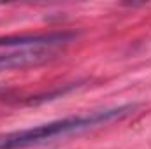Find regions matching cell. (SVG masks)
<instances>
[{
	"instance_id": "6da1fadb",
	"label": "cell",
	"mask_w": 151,
	"mask_h": 149,
	"mask_svg": "<svg viewBox=\"0 0 151 149\" xmlns=\"http://www.w3.org/2000/svg\"><path fill=\"white\" fill-rule=\"evenodd\" d=\"M135 109L134 104L127 105H118L111 109H102V111L88 112V114H77V116H67L62 119H55L44 125H37L32 128L25 130H16L9 133L0 135V149H27L32 146H39L49 140H55L58 137L74 133V132H83L99 125L111 123L114 119H121L128 116Z\"/></svg>"
},
{
	"instance_id": "7a4b0ae2",
	"label": "cell",
	"mask_w": 151,
	"mask_h": 149,
	"mask_svg": "<svg viewBox=\"0 0 151 149\" xmlns=\"http://www.w3.org/2000/svg\"><path fill=\"white\" fill-rule=\"evenodd\" d=\"M56 56L53 47H19L7 53H0V72L12 69H27L40 65Z\"/></svg>"
},
{
	"instance_id": "3957f363",
	"label": "cell",
	"mask_w": 151,
	"mask_h": 149,
	"mask_svg": "<svg viewBox=\"0 0 151 149\" xmlns=\"http://www.w3.org/2000/svg\"><path fill=\"white\" fill-rule=\"evenodd\" d=\"M74 32H47V34H25V35H7L0 37V47H53L56 44L69 42L74 39Z\"/></svg>"
}]
</instances>
